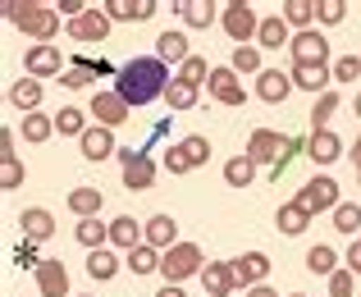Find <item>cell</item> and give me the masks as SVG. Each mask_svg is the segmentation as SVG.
<instances>
[{
	"label": "cell",
	"mask_w": 361,
	"mask_h": 297,
	"mask_svg": "<svg viewBox=\"0 0 361 297\" xmlns=\"http://www.w3.org/2000/svg\"><path fill=\"white\" fill-rule=\"evenodd\" d=\"M169 69H165V60H156V55H137V60H128L119 69V83H115V92L128 105H151L156 97H165L169 92Z\"/></svg>",
	"instance_id": "cell-1"
},
{
	"label": "cell",
	"mask_w": 361,
	"mask_h": 297,
	"mask_svg": "<svg viewBox=\"0 0 361 297\" xmlns=\"http://www.w3.org/2000/svg\"><path fill=\"white\" fill-rule=\"evenodd\" d=\"M5 18L18 32L37 37V46H51V37L60 32V9L42 5V0H5Z\"/></svg>",
	"instance_id": "cell-2"
},
{
	"label": "cell",
	"mask_w": 361,
	"mask_h": 297,
	"mask_svg": "<svg viewBox=\"0 0 361 297\" xmlns=\"http://www.w3.org/2000/svg\"><path fill=\"white\" fill-rule=\"evenodd\" d=\"M202 270L206 265H202V247L197 243H178L174 252L160 256V274H165V284H174V289L188 279V274H202Z\"/></svg>",
	"instance_id": "cell-3"
},
{
	"label": "cell",
	"mask_w": 361,
	"mask_h": 297,
	"mask_svg": "<svg viewBox=\"0 0 361 297\" xmlns=\"http://www.w3.org/2000/svg\"><path fill=\"white\" fill-rule=\"evenodd\" d=\"M206 160H211V142L202 138V133H192V138H183L178 147L165 151V169L169 174H188V169H202Z\"/></svg>",
	"instance_id": "cell-4"
},
{
	"label": "cell",
	"mask_w": 361,
	"mask_h": 297,
	"mask_svg": "<svg viewBox=\"0 0 361 297\" xmlns=\"http://www.w3.org/2000/svg\"><path fill=\"white\" fill-rule=\"evenodd\" d=\"M298 201L302 210H311V215H320V210H338V183L329 174H316V178H307V183L298 188Z\"/></svg>",
	"instance_id": "cell-5"
},
{
	"label": "cell",
	"mask_w": 361,
	"mask_h": 297,
	"mask_svg": "<svg viewBox=\"0 0 361 297\" xmlns=\"http://www.w3.org/2000/svg\"><path fill=\"white\" fill-rule=\"evenodd\" d=\"M220 23H224V32H229L238 46H247L256 32H261V18H256V9L247 5V0H229L224 14H220Z\"/></svg>",
	"instance_id": "cell-6"
},
{
	"label": "cell",
	"mask_w": 361,
	"mask_h": 297,
	"mask_svg": "<svg viewBox=\"0 0 361 297\" xmlns=\"http://www.w3.org/2000/svg\"><path fill=\"white\" fill-rule=\"evenodd\" d=\"M123 160V188H133V193H147L151 183H156V160L147 156V151H119Z\"/></svg>",
	"instance_id": "cell-7"
},
{
	"label": "cell",
	"mask_w": 361,
	"mask_h": 297,
	"mask_svg": "<svg viewBox=\"0 0 361 297\" xmlns=\"http://www.w3.org/2000/svg\"><path fill=\"white\" fill-rule=\"evenodd\" d=\"M283 151H288V138H279L274 128H256L252 142H247V156H252L256 165H270V169L283 160Z\"/></svg>",
	"instance_id": "cell-8"
},
{
	"label": "cell",
	"mask_w": 361,
	"mask_h": 297,
	"mask_svg": "<svg viewBox=\"0 0 361 297\" xmlns=\"http://www.w3.org/2000/svg\"><path fill=\"white\" fill-rule=\"evenodd\" d=\"M293 64H329V42L316 32V28H307V32L293 37Z\"/></svg>",
	"instance_id": "cell-9"
},
{
	"label": "cell",
	"mask_w": 361,
	"mask_h": 297,
	"mask_svg": "<svg viewBox=\"0 0 361 297\" xmlns=\"http://www.w3.org/2000/svg\"><path fill=\"white\" fill-rule=\"evenodd\" d=\"M128 110L133 105L119 97V92H97L92 97V114H97L101 128H119V123H128Z\"/></svg>",
	"instance_id": "cell-10"
},
{
	"label": "cell",
	"mask_w": 361,
	"mask_h": 297,
	"mask_svg": "<svg viewBox=\"0 0 361 297\" xmlns=\"http://www.w3.org/2000/svg\"><path fill=\"white\" fill-rule=\"evenodd\" d=\"M206 92H211L220 105H243V101H247V87H243V78H238L233 69H211Z\"/></svg>",
	"instance_id": "cell-11"
},
{
	"label": "cell",
	"mask_w": 361,
	"mask_h": 297,
	"mask_svg": "<svg viewBox=\"0 0 361 297\" xmlns=\"http://www.w3.org/2000/svg\"><path fill=\"white\" fill-rule=\"evenodd\" d=\"M106 32H110V14L101 5H92L82 18H73V23H69L73 42H106Z\"/></svg>",
	"instance_id": "cell-12"
},
{
	"label": "cell",
	"mask_w": 361,
	"mask_h": 297,
	"mask_svg": "<svg viewBox=\"0 0 361 297\" xmlns=\"http://www.w3.org/2000/svg\"><path fill=\"white\" fill-rule=\"evenodd\" d=\"M23 69H27V78H64L60 73V46H32L23 55Z\"/></svg>",
	"instance_id": "cell-13"
},
{
	"label": "cell",
	"mask_w": 361,
	"mask_h": 297,
	"mask_svg": "<svg viewBox=\"0 0 361 297\" xmlns=\"http://www.w3.org/2000/svg\"><path fill=\"white\" fill-rule=\"evenodd\" d=\"M288 78H293V87H302V92H311V97H325L329 92V83H334V73H329V64H293L288 69Z\"/></svg>",
	"instance_id": "cell-14"
},
{
	"label": "cell",
	"mask_w": 361,
	"mask_h": 297,
	"mask_svg": "<svg viewBox=\"0 0 361 297\" xmlns=\"http://www.w3.org/2000/svg\"><path fill=\"white\" fill-rule=\"evenodd\" d=\"M265 274H270V256L265 252H243L238 261H233V279H238L243 289H261Z\"/></svg>",
	"instance_id": "cell-15"
},
{
	"label": "cell",
	"mask_w": 361,
	"mask_h": 297,
	"mask_svg": "<svg viewBox=\"0 0 361 297\" xmlns=\"http://www.w3.org/2000/svg\"><path fill=\"white\" fill-rule=\"evenodd\" d=\"M101 9L110 14V23H115V18H119V23H147L160 5H156V0H106Z\"/></svg>",
	"instance_id": "cell-16"
},
{
	"label": "cell",
	"mask_w": 361,
	"mask_h": 297,
	"mask_svg": "<svg viewBox=\"0 0 361 297\" xmlns=\"http://www.w3.org/2000/svg\"><path fill=\"white\" fill-rule=\"evenodd\" d=\"M82 160H92V165H97V160H106V156H115V128H101V123H92L87 133H82Z\"/></svg>",
	"instance_id": "cell-17"
},
{
	"label": "cell",
	"mask_w": 361,
	"mask_h": 297,
	"mask_svg": "<svg viewBox=\"0 0 361 297\" xmlns=\"http://www.w3.org/2000/svg\"><path fill=\"white\" fill-rule=\"evenodd\" d=\"M307 156L316 160V165H334V160L343 156V142H338V133H329V128H311V138H307Z\"/></svg>",
	"instance_id": "cell-18"
},
{
	"label": "cell",
	"mask_w": 361,
	"mask_h": 297,
	"mask_svg": "<svg viewBox=\"0 0 361 297\" xmlns=\"http://www.w3.org/2000/svg\"><path fill=\"white\" fill-rule=\"evenodd\" d=\"M18 229H23L27 243H46V238L55 234V215L46 206H27L23 215H18Z\"/></svg>",
	"instance_id": "cell-19"
},
{
	"label": "cell",
	"mask_w": 361,
	"mask_h": 297,
	"mask_svg": "<svg viewBox=\"0 0 361 297\" xmlns=\"http://www.w3.org/2000/svg\"><path fill=\"white\" fill-rule=\"evenodd\" d=\"M147 247H156L160 256L174 252V247H178V224H174V215H151V219H147Z\"/></svg>",
	"instance_id": "cell-20"
},
{
	"label": "cell",
	"mask_w": 361,
	"mask_h": 297,
	"mask_svg": "<svg viewBox=\"0 0 361 297\" xmlns=\"http://www.w3.org/2000/svg\"><path fill=\"white\" fill-rule=\"evenodd\" d=\"M202 284H206V297H229L238 289V279H233V261H211L202 270Z\"/></svg>",
	"instance_id": "cell-21"
},
{
	"label": "cell",
	"mask_w": 361,
	"mask_h": 297,
	"mask_svg": "<svg viewBox=\"0 0 361 297\" xmlns=\"http://www.w3.org/2000/svg\"><path fill=\"white\" fill-rule=\"evenodd\" d=\"M37 289H42V297H64L69 293V270H64V261H51V256H46L42 270H37Z\"/></svg>",
	"instance_id": "cell-22"
},
{
	"label": "cell",
	"mask_w": 361,
	"mask_h": 297,
	"mask_svg": "<svg viewBox=\"0 0 361 297\" xmlns=\"http://www.w3.org/2000/svg\"><path fill=\"white\" fill-rule=\"evenodd\" d=\"M110 243L123 247V252H137V247L147 243V224H137L133 215H119L115 224H110Z\"/></svg>",
	"instance_id": "cell-23"
},
{
	"label": "cell",
	"mask_w": 361,
	"mask_h": 297,
	"mask_svg": "<svg viewBox=\"0 0 361 297\" xmlns=\"http://www.w3.org/2000/svg\"><path fill=\"white\" fill-rule=\"evenodd\" d=\"M101 73H110V64H106V60L78 55V60H73V69L60 78V87H87V83H92V78H101Z\"/></svg>",
	"instance_id": "cell-24"
},
{
	"label": "cell",
	"mask_w": 361,
	"mask_h": 297,
	"mask_svg": "<svg viewBox=\"0 0 361 297\" xmlns=\"http://www.w3.org/2000/svg\"><path fill=\"white\" fill-rule=\"evenodd\" d=\"M288 92H293V78H288L283 69H265L261 78H256V97L270 101V105H279L283 97H288Z\"/></svg>",
	"instance_id": "cell-25"
},
{
	"label": "cell",
	"mask_w": 361,
	"mask_h": 297,
	"mask_svg": "<svg viewBox=\"0 0 361 297\" xmlns=\"http://www.w3.org/2000/svg\"><path fill=\"white\" fill-rule=\"evenodd\" d=\"M156 60H165V64H188V60H192V51H188V37H183V32H160V37H156Z\"/></svg>",
	"instance_id": "cell-26"
},
{
	"label": "cell",
	"mask_w": 361,
	"mask_h": 297,
	"mask_svg": "<svg viewBox=\"0 0 361 297\" xmlns=\"http://www.w3.org/2000/svg\"><path fill=\"white\" fill-rule=\"evenodd\" d=\"M274 229H279V234H288V238L307 234V229H311V210H302L298 201H288V206H279V215H274Z\"/></svg>",
	"instance_id": "cell-27"
},
{
	"label": "cell",
	"mask_w": 361,
	"mask_h": 297,
	"mask_svg": "<svg viewBox=\"0 0 361 297\" xmlns=\"http://www.w3.org/2000/svg\"><path fill=\"white\" fill-rule=\"evenodd\" d=\"M256 42H261L265 51H279V46H293V37H288V23H283V14H270V18H261V32H256Z\"/></svg>",
	"instance_id": "cell-28"
},
{
	"label": "cell",
	"mask_w": 361,
	"mask_h": 297,
	"mask_svg": "<svg viewBox=\"0 0 361 297\" xmlns=\"http://www.w3.org/2000/svg\"><path fill=\"white\" fill-rule=\"evenodd\" d=\"M178 18H183L188 28H211L215 23V5L211 0H178Z\"/></svg>",
	"instance_id": "cell-29"
},
{
	"label": "cell",
	"mask_w": 361,
	"mask_h": 297,
	"mask_svg": "<svg viewBox=\"0 0 361 297\" xmlns=\"http://www.w3.org/2000/svg\"><path fill=\"white\" fill-rule=\"evenodd\" d=\"M73 238H78V243L87 247V252H101V247L110 243V224H101V219H78Z\"/></svg>",
	"instance_id": "cell-30"
},
{
	"label": "cell",
	"mask_w": 361,
	"mask_h": 297,
	"mask_svg": "<svg viewBox=\"0 0 361 297\" xmlns=\"http://www.w3.org/2000/svg\"><path fill=\"white\" fill-rule=\"evenodd\" d=\"M9 101H14L18 110L37 114V105H42V83H37V78H18L14 87H9Z\"/></svg>",
	"instance_id": "cell-31"
},
{
	"label": "cell",
	"mask_w": 361,
	"mask_h": 297,
	"mask_svg": "<svg viewBox=\"0 0 361 297\" xmlns=\"http://www.w3.org/2000/svg\"><path fill=\"white\" fill-rule=\"evenodd\" d=\"M55 133V114H23V142H32V147H42L46 138Z\"/></svg>",
	"instance_id": "cell-32"
},
{
	"label": "cell",
	"mask_w": 361,
	"mask_h": 297,
	"mask_svg": "<svg viewBox=\"0 0 361 297\" xmlns=\"http://www.w3.org/2000/svg\"><path fill=\"white\" fill-rule=\"evenodd\" d=\"M69 210H73L78 219H97L101 193H97V188H73V193H69Z\"/></svg>",
	"instance_id": "cell-33"
},
{
	"label": "cell",
	"mask_w": 361,
	"mask_h": 297,
	"mask_svg": "<svg viewBox=\"0 0 361 297\" xmlns=\"http://www.w3.org/2000/svg\"><path fill=\"white\" fill-rule=\"evenodd\" d=\"M256 178V160L252 156H233L229 165H224V183L229 188H247Z\"/></svg>",
	"instance_id": "cell-34"
},
{
	"label": "cell",
	"mask_w": 361,
	"mask_h": 297,
	"mask_svg": "<svg viewBox=\"0 0 361 297\" xmlns=\"http://www.w3.org/2000/svg\"><path fill=\"white\" fill-rule=\"evenodd\" d=\"M87 274H92V279H115V274H119V256L110 252V247L92 252L87 256Z\"/></svg>",
	"instance_id": "cell-35"
},
{
	"label": "cell",
	"mask_w": 361,
	"mask_h": 297,
	"mask_svg": "<svg viewBox=\"0 0 361 297\" xmlns=\"http://www.w3.org/2000/svg\"><path fill=\"white\" fill-rule=\"evenodd\" d=\"M311 18H316V5H311V0H283V23L288 28H302V32H307Z\"/></svg>",
	"instance_id": "cell-36"
},
{
	"label": "cell",
	"mask_w": 361,
	"mask_h": 297,
	"mask_svg": "<svg viewBox=\"0 0 361 297\" xmlns=\"http://www.w3.org/2000/svg\"><path fill=\"white\" fill-rule=\"evenodd\" d=\"M55 128H60V133H69V138H82V133H87L92 123H87V114H82L78 105H64V110L55 114Z\"/></svg>",
	"instance_id": "cell-37"
},
{
	"label": "cell",
	"mask_w": 361,
	"mask_h": 297,
	"mask_svg": "<svg viewBox=\"0 0 361 297\" xmlns=\"http://www.w3.org/2000/svg\"><path fill=\"white\" fill-rule=\"evenodd\" d=\"M233 73H256L261 78V46H233V64H229Z\"/></svg>",
	"instance_id": "cell-38"
},
{
	"label": "cell",
	"mask_w": 361,
	"mask_h": 297,
	"mask_svg": "<svg viewBox=\"0 0 361 297\" xmlns=\"http://www.w3.org/2000/svg\"><path fill=\"white\" fill-rule=\"evenodd\" d=\"M334 261H338L334 247H325V243H316V247L307 252V270H311V274H329V279H334V274H338Z\"/></svg>",
	"instance_id": "cell-39"
},
{
	"label": "cell",
	"mask_w": 361,
	"mask_h": 297,
	"mask_svg": "<svg viewBox=\"0 0 361 297\" xmlns=\"http://www.w3.org/2000/svg\"><path fill=\"white\" fill-rule=\"evenodd\" d=\"M197 92L202 87H192V83H169V92H165V101H169V110H192L197 105Z\"/></svg>",
	"instance_id": "cell-40"
},
{
	"label": "cell",
	"mask_w": 361,
	"mask_h": 297,
	"mask_svg": "<svg viewBox=\"0 0 361 297\" xmlns=\"http://www.w3.org/2000/svg\"><path fill=\"white\" fill-rule=\"evenodd\" d=\"M128 270H133V274H151V270H160V252L142 243L137 252H128Z\"/></svg>",
	"instance_id": "cell-41"
},
{
	"label": "cell",
	"mask_w": 361,
	"mask_h": 297,
	"mask_svg": "<svg viewBox=\"0 0 361 297\" xmlns=\"http://www.w3.org/2000/svg\"><path fill=\"white\" fill-rule=\"evenodd\" d=\"M334 229H338V234H348V238H353V229H361V206H357V201H338Z\"/></svg>",
	"instance_id": "cell-42"
},
{
	"label": "cell",
	"mask_w": 361,
	"mask_h": 297,
	"mask_svg": "<svg viewBox=\"0 0 361 297\" xmlns=\"http://www.w3.org/2000/svg\"><path fill=\"white\" fill-rule=\"evenodd\" d=\"M178 83H192V87H202V83H211V64H206L202 55H192L188 64H178Z\"/></svg>",
	"instance_id": "cell-43"
},
{
	"label": "cell",
	"mask_w": 361,
	"mask_h": 297,
	"mask_svg": "<svg viewBox=\"0 0 361 297\" xmlns=\"http://www.w3.org/2000/svg\"><path fill=\"white\" fill-rule=\"evenodd\" d=\"M18 183H23V160H18V156H0V188L14 193Z\"/></svg>",
	"instance_id": "cell-44"
},
{
	"label": "cell",
	"mask_w": 361,
	"mask_h": 297,
	"mask_svg": "<svg viewBox=\"0 0 361 297\" xmlns=\"http://www.w3.org/2000/svg\"><path fill=\"white\" fill-rule=\"evenodd\" d=\"M329 73H334V83H357L361 78V60L357 55H343V60L329 64Z\"/></svg>",
	"instance_id": "cell-45"
},
{
	"label": "cell",
	"mask_w": 361,
	"mask_h": 297,
	"mask_svg": "<svg viewBox=\"0 0 361 297\" xmlns=\"http://www.w3.org/2000/svg\"><path fill=\"white\" fill-rule=\"evenodd\" d=\"M343 0H316V18L320 23H343Z\"/></svg>",
	"instance_id": "cell-46"
},
{
	"label": "cell",
	"mask_w": 361,
	"mask_h": 297,
	"mask_svg": "<svg viewBox=\"0 0 361 297\" xmlns=\"http://www.w3.org/2000/svg\"><path fill=\"white\" fill-rule=\"evenodd\" d=\"M42 261H46V256H37V243H23L14 252V265H18V270H42Z\"/></svg>",
	"instance_id": "cell-47"
},
{
	"label": "cell",
	"mask_w": 361,
	"mask_h": 297,
	"mask_svg": "<svg viewBox=\"0 0 361 297\" xmlns=\"http://www.w3.org/2000/svg\"><path fill=\"white\" fill-rule=\"evenodd\" d=\"M338 110V92H325V97L316 101V110H311V119H316V128H325V119Z\"/></svg>",
	"instance_id": "cell-48"
},
{
	"label": "cell",
	"mask_w": 361,
	"mask_h": 297,
	"mask_svg": "<svg viewBox=\"0 0 361 297\" xmlns=\"http://www.w3.org/2000/svg\"><path fill=\"white\" fill-rule=\"evenodd\" d=\"M329 297H353V270H338L329 279Z\"/></svg>",
	"instance_id": "cell-49"
},
{
	"label": "cell",
	"mask_w": 361,
	"mask_h": 297,
	"mask_svg": "<svg viewBox=\"0 0 361 297\" xmlns=\"http://www.w3.org/2000/svg\"><path fill=\"white\" fill-rule=\"evenodd\" d=\"M55 9H60V14H69V23H73V18H82V14H87L92 5H82V0H60Z\"/></svg>",
	"instance_id": "cell-50"
},
{
	"label": "cell",
	"mask_w": 361,
	"mask_h": 297,
	"mask_svg": "<svg viewBox=\"0 0 361 297\" xmlns=\"http://www.w3.org/2000/svg\"><path fill=\"white\" fill-rule=\"evenodd\" d=\"M348 270L361 274V238H353V247H348Z\"/></svg>",
	"instance_id": "cell-51"
},
{
	"label": "cell",
	"mask_w": 361,
	"mask_h": 297,
	"mask_svg": "<svg viewBox=\"0 0 361 297\" xmlns=\"http://www.w3.org/2000/svg\"><path fill=\"white\" fill-rule=\"evenodd\" d=\"M0 156H14V133H9V128L0 133Z\"/></svg>",
	"instance_id": "cell-52"
},
{
	"label": "cell",
	"mask_w": 361,
	"mask_h": 297,
	"mask_svg": "<svg viewBox=\"0 0 361 297\" xmlns=\"http://www.w3.org/2000/svg\"><path fill=\"white\" fill-rule=\"evenodd\" d=\"M247 297H279V293H274V289H265V284H261V289H247Z\"/></svg>",
	"instance_id": "cell-53"
},
{
	"label": "cell",
	"mask_w": 361,
	"mask_h": 297,
	"mask_svg": "<svg viewBox=\"0 0 361 297\" xmlns=\"http://www.w3.org/2000/svg\"><path fill=\"white\" fill-rule=\"evenodd\" d=\"M156 297H183V293H178V289H174V284H165V289H160Z\"/></svg>",
	"instance_id": "cell-54"
},
{
	"label": "cell",
	"mask_w": 361,
	"mask_h": 297,
	"mask_svg": "<svg viewBox=\"0 0 361 297\" xmlns=\"http://www.w3.org/2000/svg\"><path fill=\"white\" fill-rule=\"evenodd\" d=\"M353 160H357V169H361V138L353 142Z\"/></svg>",
	"instance_id": "cell-55"
},
{
	"label": "cell",
	"mask_w": 361,
	"mask_h": 297,
	"mask_svg": "<svg viewBox=\"0 0 361 297\" xmlns=\"http://www.w3.org/2000/svg\"><path fill=\"white\" fill-rule=\"evenodd\" d=\"M353 110H357V114H361V92H357V101H353Z\"/></svg>",
	"instance_id": "cell-56"
},
{
	"label": "cell",
	"mask_w": 361,
	"mask_h": 297,
	"mask_svg": "<svg viewBox=\"0 0 361 297\" xmlns=\"http://www.w3.org/2000/svg\"><path fill=\"white\" fill-rule=\"evenodd\" d=\"M288 297H307V293H288Z\"/></svg>",
	"instance_id": "cell-57"
}]
</instances>
